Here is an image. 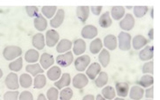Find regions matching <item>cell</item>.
Masks as SVG:
<instances>
[{"mask_svg":"<svg viewBox=\"0 0 160 100\" xmlns=\"http://www.w3.org/2000/svg\"><path fill=\"white\" fill-rule=\"evenodd\" d=\"M117 39V46L122 52H128L131 48V39L132 37L129 32L122 31L119 33Z\"/></svg>","mask_w":160,"mask_h":100,"instance_id":"6da1fadb","label":"cell"},{"mask_svg":"<svg viewBox=\"0 0 160 100\" xmlns=\"http://www.w3.org/2000/svg\"><path fill=\"white\" fill-rule=\"evenodd\" d=\"M22 49L17 45H8L4 48L3 51V57L5 60L12 61L15 60L21 56Z\"/></svg>","mask_w":160,"mask_h":100,"instance_id":"7a4b0ae2","label":"cell"},{"mask_svg":"<svg viewBox=\"0 0 160 100\" xmlns=\"http://www.w3.org/2000/svg\"><path fill=\"white\" fill-rule=\"evenodd\" d=\"M91 58L88 55H81L74 60V67L77 71L83 72L90 65Z\"/></svg>","mask_w":160,"mask_h":100,"instance_id":"3957f363","label":"cell"},{"mask_svg":"<svg viewBox=\"0 0 160 100\" xmlns=\"http://www.w3.org/2000/svg\"><path fill=\"white\" fill-rule=\"evenodd\" d=\"M74 62V54L72 52H68L60 54L56 57V63L61 67H68Z\"/></svg>","mask_w":160,"mask_h":100,"instance_id":"277c9868","label":"cell"},{"mask_svg":"<svg viewBox=\"0 0 160 100\" xmlns=\"http://www.w3.org/2000/svg\"><path fill=\"white\" fill-rule=\"evenodd\" d=\"M4 84L10 91H18L20 87L18 83V77L15 72H11L7 75L4 80Z\"/></svg>","mask_w":160,"mask_h":100,"instance_id":"5b68a950","label":"cell"},{"mask_svg":"<svg viewBox=\"0 0 160 100\" xmlns=\"http://www.w3.org/2000/svg\"><path fill=\"white\" fill-rule=\"evenodd\" d=\"M45 42L48 47L52 48L55 46L60 41V34L55 30H48L46 32V38Z\"/></svg>","mask_w":160,"mask_h":100,"instance_id":"8992f818","label":"cell"},{"mask_svg":"<svg viewBox=\"0 0 160 100\" xmlns=\"http://www.w3.org/2000/svg\"><path fill=\"white\" fill-rule=\"evenodd\" d=\"M119 26L121 28L122 30H124L126 32L131 30L135 26V17L128 13V14H125L124 17L122 19H121V21L119 23Z\"/></svg>","mask_w":160,"mask_h":100,"instance_id":"52a82bcc","label":"cell"},{"mask_svg":"<svg viewBox=\"0 0 160 100\" xmlns=\"http://www.w3.org/2000/svg\"><path fill=\"white\" fill-rule=\"evenodd\" d=\"M72 84L74 88L81 90V89L85 88L88 84V78L85 74L81 72L74 76V78L72 79Z\"/></svg>","mask_w":160,"mask_h":100,"instance_id":"ba28073f","label":"cell"},{"mask_svg":"<svg viewBox=\"0 0 160 100\" xmlns=\"http://www.w3.org/2000/svg\"><path fill=\"white\" fill-rule=\"evenodd\" d=\"M64 19H65V11L63 9L57 10L55 15L53 16V17L50 21V25L53 29L59 28L63 24Z\"/></svg>","mask_w":160,"mask_h":100,"instance_id":"9c48e42d","label":"cell"},{"mask_svg":"<svg viewBox=\"0 0 160 100\" xmlns=\"http://www.w3.org/2000/svg\"><path fill=\"white\" fill-rule=\"evenodd\" d=\"M54 64L53 56L50 53L45 52L39 57V65L43 70H48Z\"/></svg>","mask_w":160,"mask_h":100,"instance_id":"30bf717a","label":"cell"},{"mask_svg":"<svg viewBox=\"0 0 160 100\" xmlns=\"http://www.w3.org/2000/svg\"><path fill=\"white\" fill-rule=\"evenodd\" d=\"M102 71V66L100 65L99 63H93L88 65V67L86 70V75L88 79L95 80V78L98 76V74Z\"/></svg>","mask_w":160,"mask_h":100,"instance_id":"8fae6325","label":"cell"},{"mask_svg":"<svg viewBox=\"0 0 160 100\" xmlns=\"http://www.w3.org/2000/svg\"><path fill=\"white\" fill-rule=\"evenodd\" d=\"M148 43H149V40L146 38H144L143 35H137L131 39V45L136 51L142 50Z\"/></svg>","mask_w":160,"mask_h":100,"instance_id":"7c38bea8","label":"cell"},{"mask_svg":"<svg viewBox=\"0 0 160 100\" xmlns=\"http://www.w3.org/2000/svg\"><path fill=\"white\" fill-rule=\"evenodd\" d=\"M98 34V30L95 25H85L82 30V37L86 39H93Z\"/></svg>","mask_w":160,"mask_h":100,"instance_id":"4fadbf2b","label":"cell"},{"mask_svg":"<svg viewBox=\"0 0 160 100\" xmlns=\"http://www.w3.org/2000/svg\"><path fill=\"white\" fill-rule=\"evenodd\" d=\"M71 81H72V78H71L70 74L66 72V73L61 74V78L54 82V86L58 90H61L63 88L69 86L70 84H71Z\"/></svg>","mask_w":160,"mask_h":100,"instance_id":"5bb4252c","label":"cell"},{"mask_svg":"<svg viewBox=\"0 0 160 100\" xmlns=\"http://www.w3.org/2000/svg\"><path fill=\"white\" fill-rule=\"evenodd\" d=\"M138 57L141 61L152 60L154 57V47L152 45H146L139 52Z\"/></svg>","mask_w":160,"mask_h":100,"instance_id":"9a60e30c","label":"cell"},{"mask_svg":"<svg viewBox=\"0 0 160 100\" xmlns=\"http://www.w3.org/2000/svg\"><path fill=\"white\" fill-rule=\"evenodd\" d=\"M72 47H73L72 41H70L69 39H61L56 44V52L60 54H63V53L69 52Z\"/></svg>","mask_w":160,"mask_h":100,"instance_id":"2e32d148","label":"cell"},{"mask_svg":"<svg viewBox=\"0 0 160 100\" xmlns=\"http://www.w3.org/2000/svg\"><path fill=\"white\" fill-rule=\"evenodd\" d=\"M86 42L82 39H75L73 45V54L76 56H81L86 52Z\"/></svg>","mask_w":160,"mask_h":100,"instance_id":"e0dca14e","label":"cell"},{"mask_svg":"<svg viewBox=\"0 0 160 100\" xmlns=\"http://www.w3.org/2000/svg\"><path fill=\"white\" fill-rule=\"evenodd\" d=\"M105 47L108 49V51H115L117 48V39L115 35L108 34L103 39L102 42Z\"/></svg>","mask_w":160,"mask_h":100,"instance_id":"ac0fdd59","label":"cell"},{"mask_svg":"<svg viewBox=\"0 0 160 100\" xmlns=\"http://www.w3.org/2000/svg\"><path fill=\"white\" fill-rule=\"evenodd\" d=\"M89 6H78L76 8V16L82 24H85L89 17Z\"/></svg>","mask_w":160,"mask_h":100,"instance_id":"d6986e66","label":"cell"},{"mask_svg":"<svg viewBox=\"0 0 160 100\" xmlns=\"http://www.w3.org/2000/svg\"><path fill=\"white\" fill-rule=\"evenodd\" d=\"M116 93L119 96V98H125L129 95L130 86L128 83L126 82H118L116 84Z\"/></svg>","mask_w":160,"mask_h":100,"instance_id":"ffe728a7","label":"cell"},{"mask_svg":"<svg viewBox=\"0 0 160 100\" xmlns=\"http://www.w3.org/2000/svg\"><path fill=\"white\" fill-rule=\"evenodd\" d=\"M32 43L34 46L35 50H43L46 45V42H45V36L42 33H37L35 34L32 39Z\"/></svg>","mask_w":160,"mask_h":100,"instance_id":"44dd1931","label":"cell"},{"mask_svg":"<svg viewBox=\"0 0 160 100\" xmlns=\"http://www.w3.org/2000/svg\"><path fill=\"white\" fill-rule=\"evenodd\" d=\"M144 95V90L139 85H134L130 90V98L131 100H141Z\"/></svg>","mask_w":160,"mask_h":100,"instance_id":"7402d4cb","label":"cell"},{"mask_svg":"<svg viewBox=\"0 0 160 100\" xmlns=\"http://www.w3.org/2000/svg\"><path fill=\"white\" fill-rule=\"evenodd\" d=\"M33 25H34L35 29L39 31H44L48 28V21L46 17H44L41 14H39L36 17H34L33 20Z\"/></svg>","mask_w":160,"mask_h":100,"instance_id":"603a6c76","label":"cell"},{"mask_svg":"<svg viewBox=\"0 0 160 100\" xmlns=\"http://www.w3.org/2000/svg\"><path fill=\"white\" fill-rule=\"evenodd\" d=\"M61 74L62 73H61V67L57 66V65H54V66H52V67H50L48 69V72H47V77L51 81L55 82V81H57L59 78H61Z\"/></svg>","mask_w":160,"mask_h":100,"instance_id":"cb8c5ba5","label":"cell"},{"mask_svg":"<svg viewBox=\"0 0 160 100\" xmlns=\"http://www.w3.org/2000/svg\"><path fill=\"white\" fill-rule=\"evenodd\" d=\"M39 53L35 49H30L25 54V60L29 64H36L39 59Z\"/></svg>","mask_w":160,"mask_h":100,"instance_id":"d4e9b609","label":"cell"},{"mask_svg":"<svg viewBox=\"0 0 160 100\" xmlns=\"http://www.w3.org/2000/svg\"><path fill=\"white\" fill-rule=\"evenodd\" d=\"M99 63L101 66H102L103 68H106L109 63H110V53L107 49H102L101 52H99Z\"/></svg>","mask_w":160,"mask_h":100,"instance_id":"484cf974","label":"cell"},{"mask_svg":"<svg viewBox=\"0 0 160 100\" xmlns=\"http://www.w3.org/2000/svg\"><path fill=\"white\" fill-rule=\"evenodd\" d=\"M110 17L115 20H121L125 15V9L123 6H113L110 11Z\"/></svg>","mask_w":160,"mask_h":100,"instance_id":"4316f807","label":"cell"},{"mask_svg":"<svg viewBox=\"0 0 160 100\" xmlns=\"http://www.w3.org/2000/svg\"><path fill=\"white\" fill-rule=\"evenodd\" d=\"M32 78L30 74L23 73L20 75V77H18V83H19V86L23 88H29L32 84Z\"/></svg>","mask_w":160,"mask_h":100,"instance_id":"83f0119b","label":"cell"},{"mask_svg":"<svg viewBox=\"0 0 160 100\" xmlns=\"http://www.w3.org/2000/svg\"><path fill=\"white\" fill-rule=\"evenodd\" d=\"M154 84V78L152 75L150 74H144L142 78L139 79L138 82V85L141 86L142 88H148L153 85Z\"/></svg>","mask_w":160,"mask_h":100,"instance_id":"f1b7e54d","label":"cell"},{"mask_svg":"<svg viewBox=\"0 0 160 100\" xmlns=\"http://www.w3.org/2000/svg\"><path fill=\"white\" fill-rule=\"evenodd\" d=\"M26 72L28 74H30L31 76L36 77L39 74H43L44 70L41 68V66L39 64H30V65H26Z\"/></svg>","mask_w":160,"mask_h":100,"instance_id":"f546056e","label":"cell"},{"mask_svg":"<svg viewBox=\"0 0 160 100\" xmlns=\"http://www.w3.org/2000/svg\"><path fill=\"white\" fill-rule=\"evenodd\" d=\"M108 81V76L107 72L105 71H101L98 76L95 78V84L96 86L98 88H102V87H104L107 85Z\"/></svg>","mask_w":160,"mask_h":100,"instance_id":"4dcf8cb0","label":"cell"},{"mask_svg":"<svg viewBox=\"0 0 160 100\" xmlns=\"http://www.w3.org/2000/svg\"><path fill=\"white\" fill-rule=\"evenodd\" d=\"M99 25L102 28H108L112 25V18L108 11L102 14L99 17Z\"/></svg>","mask_w":160,"mask_h":100,"instance_id":"1f68e13d","label":"cell"},{"mask_svg":"<svg viewBox=\"0 0 160 100\" xmlns=\"http://www.w3.org/2000/svg\"><path fill=\"white\" fill-rule=\"evenodd\" d=\"M34 89L39 90L46 86L47 84V78L44 74H39L36 77H34L33 82H32Z\"/></svg>","mask_w":160,"mask_h":100,"instance_id":"d6a6232c","label":"cell"},{"mask_svg":"<svg viewBox=\"0 0 160 100\" xmlns=\"http://www.w3.org/2000/svg\"><path fill=\"white\" fill-rule=\"evenodd\" d=\"M103 44H102V42L100 39H95L92 42L90 43V45H89V51L92 54H98L102 49H103Z\"/></svg>","mask_w":160,"mask_h":100,"instance_id":"836d02e7","label":"cell"},{"mask_svg":"<svg viewBox=\"0 0 160 100\" xmlns=\"http://www.w3.org/2000/svg\"><path fill=\"white\" fill-rule=\"evenodd\" d=\"M101 95L105 99L113 100L116 98V90L113 86H104L102 90V94Z\"/></svg>","mask_w":160,"mask_h":100,"instance_id":"e575fe53","label":"cell"},{"mask_svg":"<svg viewBox=\"0 0 160 100\" xmlns=\"http://www.w3.org/2000/svg\"><path fill=\"white\" fill-rule=\"evenodd\" d=\"M56 6H43L41 9V12H42V16L44 17H46L48 19H52V17L55 15L57 11Z\"/></svg>","mask_w":160,"mask_h":100,"instance_id":"d590c367","label":"cell"},{"mask_svg":"<svg viewBox=\"0 0 160 100\" xmlns=\"http://www.w3.org/2000/svg\"><path fill=\"white\" fill-rule=\"evenodd\" d=\"M8 67L9 69L11 70L12 71H13V72H18V71H19V70L22 69V67H23V57H19L18 58L13 60L12 62H11V63L9 64Z\"/></svg>","mask_w":160,"mask_h":100,"instance_id":"8d00e7d4","label":"cell"},{"mask_svg":"<svg viewBox=\"0 0 160 100\" xmlns=\"http://www.w3.org/2000/svg\"><path fill=\"white\" fill-rule=\"evenodd\" d=\"M59 96H60V100H71L74 96V92L71 88L66 87V88L61 89Z\"/></svg>","mask_w":160,"mask_h":100,"instance_id":"74e56055","label":"cell"},{"mask_svg":"<svg viewBox=\"0 0 160 100\" xmlns=\"http://www.w3.org/2000/svg\"><path fill=\"white\" fill-rule=\"evenodd\" d=\"M149 11V7L148 6H135L133 7V12H134L135 17L138 18H141V17H144L146 15V13Z\"/></svg>","mask_w":160,"mask_h":100,"instance_id":"f35d334b","label":"cell"},{"mask_svg":"<svg viewBox=\"0 0 160 100\" xmlns=\"http://www.w3.org/2000/svg\"><path fill=\"white\" fill-rule=\"evenodd\" d=\"M59 90L55 87H51L47 91V98L48 100H58L59 99Z\"/></svg>","mask_w":160,"mask_h":100,"instance_id":"ab89813d","label":"cell"},{"mask_svg":"<svg viewBox=\"0 0 160 100\" xmlns=\"http://www.w3.org/2000/svg\"><path fill=\"white\" fill-rule=\"evenodd\" d=\"M142 71H143V73L150 74V75H152V74L154 73V72H153V71H154V63H153V61H147V62L143 65Z\"/></svg>","mask_w":160,"mask_h":100,"instance_id":"60d3db41","label":"cell"},{"mask_svg":"<svg viewBox=\"0 0 160 100\" xmlns=\"http://www.w3.org/2000/svg\"><path fill=\"white\" fill-rule=\"evenodd\" d=\"M19 92L18 91H6L4 94V100H18Z\"/></svg>","mask_w":160,"mask_h":100,"instance_id":"b9f144b4","label":"cell"},{"mask_svg":"<svg viewBox=\"0 0 160 100\" xmlns=\"http://www.w3.org/2000/svg\"><path fill=\"white\" fill-rule=\"evenodd\" d=\"M26 11L30 17H36L39 15V8L37 6H26Z\"/></svg>","mask_w":160,"mask_h":100,"instance_id":"7bdbcfd3","label":"cell"},{"mask_svg":"<svg viewBox=\"0 0 160 100\" xmlns=\"http://www.w3.org/2000/svg\"><path fill=\"white\" fill-rule=\"evenodd\" d=\"M18 100H33V95L28 91H22L18 96Z\"/></svg>","mask_w":160,"mask_h":100,"instance_id":"ee69618b","label":"cell"},{"mask_svg":"<svg viewBox=\"0 0 160 100\" xmlns=\"http://www.w3.org/2000/svg\"><path fill=\"white\" fill-rule=\"evenodd\" d=\"M153 92H154V88H153V86L148 87L147 90L144 91V96H145V98H147L148 99H153V97H154Z\"/></svg>","mask_w":160,"mask_h":100,"instance_id":"f6af8a7d","label":"cell"},{"mask_svg":"<svg viewBox=\"0 0 160 100\" xmlns=\"http://www.w3.org/2000/svg\"><path fill=\"white\" fill-rule=\"evenodd\" d=\"M89 9H90L91 12L93 13L94 15L100 16L102 11V6H91V7H89Z\"/></svg>","mask_w":160,"mask_h":100,"instance_id":"bcb514c9","label":"cell"},{"mask_svg":"<svg viewBox=\"0 0 160 100\" xmlns=\"http://www.w3.org/2000/svg\"><path fill=\"white\" fill-rule=\"evenodd\" d=\"M82 100H95V96L93 94H88V95L84 96Z\"/></svg>","mask_w":160,"mask_h":100,"instance_id":"7dc6e473","label":"cell"},{"mask_svg":"<svg viewBox=\"0 0 160 100\" xmlns=\"http://www.w3.org/2000/svg\"><path fill=\"white\" fill-rule=\"evenodd\" d=\"M148 36H149V39L150 40H153L154 39V30L153 29H151V30H149V32H148Z\"/></svg>","mask_w":160,"mask_h":100,"instance_id":"c3c4849f","label":"cell"},{"mask_svg":"<svg viewBox=\"0 0 160 100\" xmlns=\"http://www.w3.org/2000/svg\"><path fill=\"white\" fill-rule=\"evenodd\" d=\"M37 100H48V98H46V96L44 95L43 93H40L39 96H38V98Z\"/></svg>","mask_w":160,"mask_h":100,"instance_id":"681fc988","label":"cell"},{"mask_svg":"<svg viewBox=\"0 0 160 100\" xmlns=\"http://www.w3.org/2000/svg\"><path fill=\"white\" fill-rule=\"evenodd\" d=\"M95 100H107V99H105V98H104L101 95V94H98V95L95 97Z\"/></svg>","mask_w":160,"mask_h":100,"instance_id":"f907efd6","label":"cell"},{"mask_svg":"<svg viewBox=\"0 0 160 100\" xmlns=\"http://www.w3.org/2000/svg\"><path fill=\"white\" fill-rule=\"evenodd\" d=\"M113 100H125L124 98H115Z\"/></svg>","mask_w":160,"mask_h":100,"instance_id":"816d5d0a","label":"cell"},{"mask_svg":"<svg viewBox=\"0 0 160 100\" xmlns=\"http://www.w3.org/2000/svg\"><path fill=\"white\" fill-rule=\"evenodd\" d=\"M2 77H3V70L0 69V79L2 78Z\"/></svg>","mask_w":160,"mask_h":100,"instance_id":"f5cc1de1","label":"cell"},{"mask_svg":"<svg viewBox=\"0 0 160 100\" xmlns=\"http://www.w3.org/2000/svg\"><path fill=\"white\" fill-rule=\"evenodd\" d=\"M127 8H128V9H131V8H132V7H131V6H127Z\"/></svg>","mask_w":160,"mask_h":100,"instance_id":"db71d44e","label":"cell"},{"mask_svg":"<svg viewBox=\"0 0 160 100\" xmlns=\"http://www.w3.org/2000/svg\"><path fill=\"white\" fill-rule=\"evenodd\" d=\"M147 100H152V99H147Z\"/></svg>","mask_w":160,"mask_h":100,"instance_id":"11a10c76","label":"cell"}]
</instances>
